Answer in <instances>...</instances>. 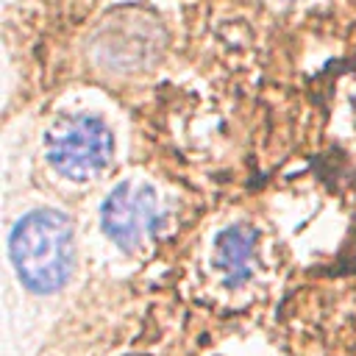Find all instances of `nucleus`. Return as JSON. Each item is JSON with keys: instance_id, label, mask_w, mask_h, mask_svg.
<instances>
[{"instance_id": "1", "label": "nucleus", "mask_w": 356, "mask_h": 356, "mask_svg": "<svg viewBox=\"0 0 356 356\" xmlns=\"http://www.w3.org/2000/svg\"><path fill=\"white\" fill-rule=\"evenodd\" d=\"M8 253L25 289L36 295L61 289L72 270L70 220L50 209L25 214L11 231Z\"/></svg>"}, {"instance_id": "2", "label": "nucleus", "mask_w": 356, "mask_h": 356, "mask_svg": "<svg viewBox=\"0 0 356 356\" xmlns=\"http://www.w3.org/2000/svg\"><path fill=\"white\" fill-rule=\"evenodd\" d=\"M114 153V136L106 120L89 111L58 117L44 134V156L50 167L72 181H86L103 172Z\"/></svg>"}, {"instance_id": "3", "label": "nucleus", "mask_w": 356, "mask_h": 356, "mask_svg": "<svg viewBox=\"0 0 356 356\" xmlns=\"http://www.w3.org/2000/svg\"><path fill=\"white\" fill-rule=\"evenodd\" d=\"M100 222L114 245H120L122 250H136L161 228L164 203L150 184L122 181L103 200Z\"/></svg>"}, {"instance_id": "4", "label": "nucleus", "mask_w": 356, "mask_h": 356, "mask_svg": "<svg viewBox=\"0 0 356 356\" xmlns=\"http://www.w3.org/2000/svg\"><path fill=\"white\" fill-rule=\"evenodd\" d=\"M211 267L225 286L248 284L259 270V231L245 222L222 228L211 248Z\"/></svg>"}, {"instance_id": "5", "label": "nucleus", "mask_w": 356, "mask_h": 356, "mask_svg": "<svg viewBox=\"0 0 356 356\" xmlns=\"http://www.w3.org/2000/svg\"><path fill=\"white\" fill-rule=\"evenodd\" d=\"M286 3H298V0H286Z\"/></svg>"}]
</instances>
